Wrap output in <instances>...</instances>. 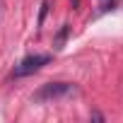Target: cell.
Masks as SVG:
<instances>
[{
  "label": "cell",
  "instance_id": "cell-1",
  "mask_svg": "<svg viewBox=\"0 0 123 123\" xmlns=\"http://www.w3.org/2000/svg\"><path fill=\"white\" fill-rule=\"evenodd\" d=\"M75 85L70 82H46L41 85L34 94H31V101H51V99H63V97H70L75 94Z\"/></svg>",
  "mask_w": 123,
  "mask_h": 123
},
{
  "label": "cell",
  "instance_id": "cell-3",
  "mask_svg": "<svg viewBox=\"0 0 123 123\" xmlns=\"http://www.w3.org/2000/svg\"><path fill=\"white\" fill-rule=\"evenodd\" d=\"M46 12H48V0H43V3H41V15H39V24L43 22V17H46Z\"/></svg>",
  "mask_w": 123,
  "mask_h": 123
},
{
  "label": "cell",
  "instance_id": "cell-2",
  "mask_svg": "<svg viewBox=\"0 0 123 123\" xmlns=\"http://www.w3.org/2000/svg\"><path fill=\"white\" fill-rule=\"evenodd\" d=\"M51 63V55H46V53H36V55H27L24 60H19V63L15 65V70L10 73V77L15 80V77H27V75H31V73H36V70H41L43 65H48Z\"/></svg>",
  "mask_w": 123,
  "mask_h": 123
}]
</instances>
